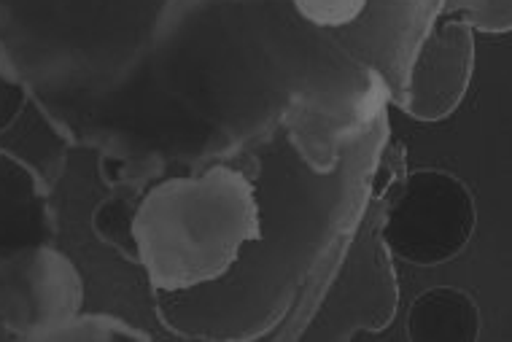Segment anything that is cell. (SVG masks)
Returning <instances> with one entry per match:
<instances>
[{"mask_svg":"<svg viewBox=\"0 0 512 342\" xmlns=\"http://www.w3.org/2000/svg\"><path fill=\"white\" fill-rule=\"evenodd\" d=\"M133 235L143 267L162 289L211 281L256 237L254 192L227 167L165 181L143 200Z\"/></svg>","mask_w":512,"mask_h":342,"instance_id":"6da1fadb","label":"cell"},{"mask_svg":"<svg viewBox=\"0 0 512 342\" xmlns=\"http://www.w3.org/2000/svg\"><path fill=\"white\" fill-rule=\"evenodd\" d=\"M475 224L467 189L445 173H415L394 200L386 219V240L399 256L437 264L464 248Z\"/></svg>","mask_w":512,"mask_h":342,"instance_id":"7a4b0ae2","label":"cell"},{"mask_svg":"<svg viewBox=\"0 0 512 342\" xmlns=\"http://www.w3.org/2000/svg\"><path fill=\"white\" fill-rule=\"evenodd\" d=\"M469 65V41L461 27H442L415 65L413 103L421 116H440L456 103Z\"/></svg>","mask_w":512,"mask_h":342,"instance_id":"3957f363","label":"cell"},{"mask_svg":"<svg viewBox=\"0 0 512 342\" xmlns=\"http://www.w3.org/2000/svg\"><path fill=\"white\" fill-rule=\"evenodd\" d=\"M477 334V310L464 294L453 289H434L418 299L410 310V337L429 342L472 340Z\"/></svg>","mask_w":512,"mask_h":342,"instance_id":"277c9868","label":"cell"},{"mask_svg":"<svg viewBox=\"0 0 512 342\" xmlns=\"http://www.w3.org/2000/svg\"><path fill=\"white\" fill-rule=\"evenodd\" d=\"M294 6L310 22L324 27H340L354 22L367 6V0H294Z\"/></svg>","mask_w":512,"mask_h":342,"instance_id":"5b68a950","label":"cell"}]
</instances>
